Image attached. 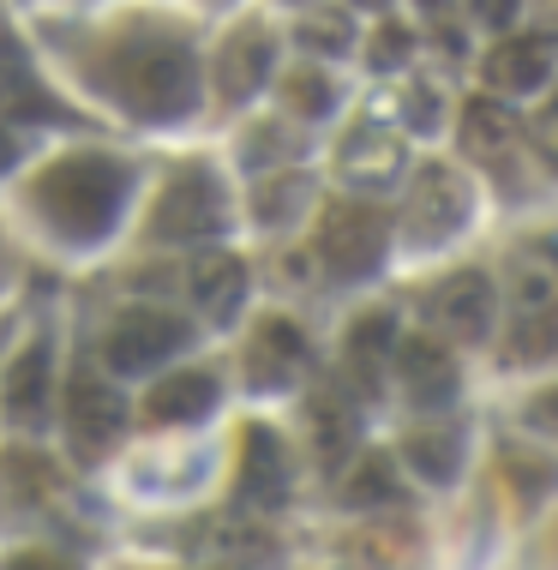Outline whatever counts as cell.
Instances as JSON below:
<instances>
[{
  "mask_svg": "<svg viewBox=\"0 0 558 570\" xmlns=\"http://www.w3.org/2000/svg\"><path fill=\"white\" fill-rule=\"evenodd\" d=\"M12 163H19V145H12V132L0 127V168H12Z\"/></svg>",
  "mask_w": 558,
  "mask_h": 570,
  "instance_id": "8d00e7d4",
  "label": "cell"
},
{
  "mask_svg": "<svg viewBox=\"0 0 558 570\" xmlns=\"http://www.w3.org/2000/svg\"><path fill=\"white\" fill-rule=\"evenodd\" d=\"M336 168H343V180L361 193L391 187L402 175V138L391 127H379V120H361V127H349V138L336 145Z\"/></svg>",
  "mask_w": 558,
  "mask_h": 570,
  "instance_id": "8fae6325",
  "label": "cell"
},
{
  "mask_svg": "<svg viewBox=\"0 0 558 570\" xmlns=\"http://www.w3.org/2000/svg\"><path fill=\"white\" fill-rule=\"evenodd\" d=\"M522 426H529V433L558 439V384H547L540 396H529V403H522Z\"/></svg>",
  "mask_w": 558,
  "mask_h": 570,
  "instance_id": "d6a6232c",
  "label": "cell"
},
{
  "mask_svg": "<svg viewBox=\"0 0 558 570\" xmlns=\"http://www.w3.org/2000/svg\"><path fill=\"white\" fill-rule=\"evenodd\" d=\"M505 474H510V487H517L522 504H540V499L558 487V462L522 451V444H510V451H505Z\"/></svg>",
  "mask_w": 558,
  "mask_h": 570,
  "instance_id": "83f0119b",
  "label": "cell"
},
{
  "mask_svg": "<svg viewBox=\"0 0 558 570\" xmlns=\"http://www.w3.org/2000/svg\"><path fill=\"white\" fill-rule=\"evenodd\" d=\"M397 379H402V391H409V403H421V409H439V403H451L457 396V384H462V373H457V354H451V343L444 336H402L397 343Z\"/></svg>",
  "mask_w": 558,
  "mask_h": 570,
  "instance_id": "30bf717a",
  "label": "cell"
},
{
  "mask_svg": "<svg viewBox=\"0 0 558 570\" xmlns=\"http://www.w3.org/2000/svg\"><path fill=\"white\" fill-rule=\"evenodd\" d=\"M306 198H313V180L306 175H265L258 180V193H253V217L265 223V228H288L294 217L306 210Z\"/></svg>",
  "mask_w": 558,
  "mask_h": 570,
  "instance_id": "603a6c76",
  "label": "cell"
},
{
  "mask_svg": "<svg viewBox=\"0 0 558 570\" xmlns=\"http://www.w3.org/2000/svg\"><path fill=\"white\" fill-rule=\"evenodd\" d=\"M421 7H427V12H444V7H451V0H421Z\"/></svg>",
  "mask_w": 558,
  "mask_h": 570,
  "instance_id": "74e56055",
  "label": "cell"
},
{
  "mask_svg": "<svg viewBox=\"0 0 558 570\" xmlns=\"http://www.w3.org/2000/svg\"><path fill=\"white\" fill-rule=\"evenodd\" d=\"M402 487H397V462L391 456H361L343 481V504L349 511H379V504H397Z\"/></svg>",
  "mask_w": 558,
  "mask_h": 570,
  "instance_id": "cb8c5ba5",
  "label": "cell"
},
{
  "mask_svg": "<svg viewBox=\"0 0 558 570\" xmlns=\"http://www.w3.org/2000/svg\"><path fill=\"white\" fill-rule=\"evenodd\" d=\"M271 67H276V42H271V30L265 24H241L235 37L216 49V90H223V102H246V97H258V85L271 79Z\"/></svg>",
  "mask_w": 558,
  "mask_h": 570,
  "instance_id": "7c38bea8",
  "label": "cell"
},
{
  "mask_svg": "<svg viewBox=\"0 0 558 570\" xmlns=\"http://www.w3.org/2000/svg\"><path fill=\"white\" fill-rule=\"evenodd\" d=\"M283 109L294 120H324L336 109V85L324 67H288L283 72Z\"/></svg>",
  "mask_w": 558,
  "mask_h": 570,
  "instance_id": "484cf974",
  "label": "cell"
},
{
  "mask_svg": "<svg viewBox=\"0 0 558 570\" xmlns=\"http://www.w3.org/2000/svg\"><path fill=\"white\" fill-rule=\"evenodd\" d=\"M223 228H228L223 180H216L205 163H186V168L168 175L163 198L150 205V228H145V235L157 246H180V240H216Z\"/></svg>",
  "mask_w": 558,
  "mask_h": 570,
  "instance_id": "3957f363",
  "label": "cell"
},
{
  "mask_svg": "<svg viewBox=\"0 0 558 570\" xmlns=\"http://www.w3.org/2000/svg\"><path fill=\"white\" fill-rule=\"evenodd\" d=\"M469 210H474V198H469V187H462L457 168L427 163L421 175H414L409 205H402V235H409L414 246H444L462 223H469Z\"/></svg>",
  "mask_w": 558,
  "mask_h": 570,
  "instance_id": "8992f818",
  "label": "cell"
},
{
  "mask_svg": "<svg viewBox=\"0 0 558 570\" xmlns=\"http://www.w3.org/2000/svg\"><path fill=\"white\" fill-rule=\"evenodd\" d=\"M462 150H469L474 163H487V168H505L510 150H517V120H510L499 102L474 97L469 109H462Z\"/></svg>",
  "mask_w": 558,
  "mask_h": 570,
  "instance_id": "44dd1931",
  "label": "cell"
},
{
  "mask_svg": "<svg viewBox=\"0 0 558 570\" xmlns=\"http://www.w3.org/2000/svg\"><path fill=\"white\" fill-rule=\"evenodd\" d=\"M241 492L258 504H276L288 492V456H283V439L271 426H246L241 439Z\"/></svg>",
  "mask_w": 558,
  "mask_h": 570,
  "instance_id": "e0dca14e",
  "label": "cell"
},
{
  "mask_svg": "<svg viewBox=\"0 0 558 570\" xmlns=\"http://www.w3.org/2000/svg\"><path fill=\"white\" fill-rule=\"evenodd\" d=\"M427 318L439 336H457V343H487L492 318H499V295H492L487 271H451L427 301Z\"/></svg>",
  "mask_w": 558,
  "mask_h": 570,
  "instance_id": "ba28073f",
  "label": "cell"
},
{
  "mask_svg": "<svg viewBox=\"0 0 558 570\" xmlns=\"http://www.w3.org/2000/svg\"><path fill=\"white\" fill-rule=\"evenodd\" d=\"M120 426H127V403H120V391L108 384L102 373H79L67 379V433H72V451L85 462H97L102 451H115Z\"/></svg>",
  "mask_w": 558,
  "mask_h": 570,
  "instance_id": "52a82bcc",
  "label": "cell"
},
{
  "mask_svg": "<svg viewBox=\"0 0 558 570\" xmlns=\"http://www.w3.org/2000/svg\"><path fill=\"white\" fill-rule=\"evenodd\" d=\"M480 19H487L492 30L510 24V19H517V0H480Z\"/></svg>",
  "mask_w": 558,
  "mask_h": 570,
  "instance_id": "d590c367",
  "label": "cell"
},
{
  "mask_svg": "<svg viewBox=\"0 0 558 570\" xmlns=\"http://www.w3.org/2000/svg\"><path fill=\"white\" fill-rule=\"evenodd\" d=\"M7 570H72V564L60 559V552H12Z\"/></svg>",
  "mask_w": 558,
  "mask_h": 570,
  "instance_id": "e575fe53",
  "label": "cell"
},
{
  "mask_svg": "<svg viewBox=\"0 0 558 570\" xmlns=\"http://www.w3.org/2000/svg\"><path fill=\"white\" fill-rule=\"evenodd\" d=\"M552 72H558V55L547 37H510L487 55V85L499 97H535V90L552 85Z\"/></svg>",
  "mask_w": 558,
  "mask_h": 570,
  "instance_id": "4fadbf2b",
  "label": "cell"
},
{
  "mask_svg": "<svg viewBox=\"0 0 558 570\" xmlns=\"http://www.w3.org/2000/svg\"><path fill=\"white\" fill-rule=\"evenodd\" d=\"M49 361H55L49 343H30L19 361H12V373H7V421L12 426H42V414H49V391H55Z\"/></svg>",
  "mask_w": 558,
  "mask_h": 570,
  "instance_id": "2e32d148",
  "label": "cell"
},
{
  "mask_svg": "<svg viewBox=\"0 0 558 570\" xmlns=\"http://www.w3.org/2000/svg\"><path fill=\"white\" fill-rule=\"evenodd\" d=\"M246 168H271V163H288L294 157V145H288V127L283 120H265V127H253L246 132Z\"/></svg>",
  "mask_w": 558,
  "mask_h": 570,
  "instance_id": "4dcf8cb0",
  "label": "cell"
},
{
  "mask_svg": "<svg viewBox=\"0 0 558 570\" xmlns=\"http://www.w3.org/2000/svg\"><path fill=\"white\" fill-rule=\"evenodd\" d=\"M409 55H414V30H409V24L384 19L379 30H372V49H366V60H372L379 72H397V67H409Z\"/></svg>",
  "mask_w": 558,
  "mask_h": 570,
  "instance_id": "f546056e",
  "label": "cell"
},
{
  "mask_svg": "<svg viewBox=\"0 0 558 570\" xmlns=\"http://www.w3.org/2000/svg\"><path fill=\"white\" fill-rule=\"evenodd\" d=\"M402 120H409L414 132H432L444 120V97L432 85H409V90H402Z\"/></svg>",
  "mask_w": 558,
  "mask_h": 570,
  "instance_id": "1f68e13d",
  "label": "cell"
},
{
  "mask_svg": "<svg viewBox=\"0 0 558 570\" xmlns=\"http://www.w3.org/2000/svg\"><path fill=\"white\" fill-rule=\"evenodd\" d=\"M127 187H133V168L102 157V150H72V157L49 163L30 187V210L42 217V228L72 246L102 240L108 228L120 223L127 210Z\"/></svg>",
  "mask_w": 558,
  "mask_h": 570,
  "instance_id": "7a4b0ae2",
  "label": "cell"
},
{
  "mask_svg": "<svg viewBox=\"0 0 558 570\" xmlns=\"http://www.w3.org/2000/svg\"><path fill=\"white\" fill-rule=\"evenodd\" d=\"M384 246H391V223L361 198H343V205L324 210L313 253L331 276H372L384 265Z\"/></svg>",
  "mask_w": 558,
  "mask_h": 570,
  "instance_id": "277c9868",
  "label": "cell"
},
{
  "mask_svg": "<svg viewBox=\"0 0 558 570\" xmlns=\"http://www.w3.org/2000/svg\"><path fill=\"white\" fill-rule=\"evenodd\" d=\"M306 361H313V348H306V331L294 318H283V313L258 318L253 343H246V379H253V391H288L306 373Z\"/></svg>",
  "mask_w": 558,
  "mask_h": 570,
  "instance_id": "9c48e42d",
  "label": "cell"
},
{
  "mask_svg": "<svg viewBox=\"0 0 558 570\" xmlns=\"http://www.w3.org/2000/svg\"><path fill=\"white\" fill-rule=\"evenodd\" d=\"M547 354H558V325L552 318H517V331H510V343H505V361L529 366V361H547Z\"/></svg>",
  "mask_w": 558,
  "mask_h": 570,
  "instance_id": "f1b7e54d",
  "label": "cell"
},
{
  "mask_svg": "<svg viewBox=\"0 0 558 570\" xmlns=\"http://www.w3.org/2000/svg\"><path fill=\"white\" fill-rule=\"evenodd\" d=\"M193 336H186V318L163 313V306H127L115 313V325L102 331V361L108 373H150L168 354H180Z\"/></svg>",
  "mask_w": 558,
  "mask_h": 570,
  "instance_id": "5b68a950",
  "label": "cell"
},
{
  "mask_svg": "<svg viewBox=\"0 0 558 570\" xmlns=\"http://www.w3.org/2000/svg\"><path fill=\"white\" fill-rule=\"evenodd\" d=\"M354 7H384V0H354Z\"/></svg>",
  "mask_w": 558,
  "mask_h": 570,
  "instance_id": "f35d334b",
  "label": "cell"
},
{
  "mask_svg": "<svg viewBox=\"0 0 558 570\" xmlns=\"http://www.w3.org/2000/svg\"><path fill=\"white\" fill-rule=\"evenodd\" d=\"M216 409V379L211 373H168L157 391L145 396V414L157 426H193Z\"/></svg>",
  "mask_w": 558,
  "mask_h": 570,
  "instance_id": "d6986e66",
  "label": "cell"
},
{
  "mask_svg": "<svg viewBox=\"0 0 558 570\" xmlns=\"http://www.w3.org/2000/svg\"><path fill=\"white\" fill-rule=\"evenodd\" d=\"M193 301L211 325H228V318L246 306V265L235 253H205L193 265Z\"/></svg>",
  "mask_w": 558,
  "mask_h": 570,
  "instance_id": "9a60e30c",
  "label": "cell"
},
{
  "mask_svg": "<svg viewBox=\"0 0 558 570\" xmlns=\"http://www.w3.org/2000/svg\"><path fill=\"white\" fill-rule=\"evenodd\" d=\"M306 426H313V444H319L324 462L343 456L349 439H354V403H349L343 391H319L313 409H306Z\"/></svg>",
  "mask_w": 558,
  "mask_h": 570,
  "instance_id": "d4e9b609",
  "label": "cell"
},
{
  "mask_svg": "<svg viewBox=\"0 0 558 570\" xmlns=\"http://www.w3.org/2000/svg\"><path fill=\"white\" fill-rule=\"evenodd\" d=\"M294 37H301V49H313V55H349L354 49V19H349V7H313L301 24H294Z\"/></svg>",
  "mask_w": 558,
  "mask_h": 570,
  "instance_id": "4316f807",
  "label": "cell"
},
{
  "mask_svg": "<svg viewBox=\"0 0 558 570\" xmlns=\"http://www.w3.org/2000/svg\"><path fill=\"white\" fill-rule=\"evenodd\" d=\"M535 145H540V157H547V163L558 168V97L535 115Z\"/></svg>",
  "mask_w": 558,
  "mask_h": 570,
  "instance_id": "836d02e7",
  "label": "cell"
},
{
  "mask_svg": "<svg viewBox=\"0 0 558 570\" xmlns=\"http://www.w3.org/2000/svg\"><path fill=\"white\" fill-rule=\"evenodd\" d=\"M397 354V318L391 313H361L349 325V343H343V361H349V379L361 391H379L384 379V361Z\"/></svg>",
  "mask_w": 558,
  "mask_h": 570,
  "instance_id": "ac0fdd59",
  "label": "cell"
},
{
  "mask_svg": "<svg viewBox=\"0 0 558 570\" xmlns=\"http://www.w3.org/2000/svg\"><path fill=\"white\" fill-rule=\"evenodd\" d=\"M0 109L19 115V120H60V115H67V109L49 97V85L30 72V60L12 49L7 37H0Z\"/></svg>",
  "mask_w": 558,
  "mask_h": 570,
  "instance_id": "ffe728a7",
  "label": "cell"
},
{
  "mask_svg": "<svg viewBox=\"0 0 558 570\" xmlns=\"http://www.w3.org/2000/svg\"><path fill=\"white\" fill-rule=\"evenodd\" d=\"M510 301H517V318H558V246L529 240L510 253L505 265Z\"/></svg>",
  "mask_w": 558,
  "mask_h": 570,
  "instance_id": "5bb4252c",
  "label": "cell"
},
{
  "mask_svg": "<svg viewBox=\"0 0 558 570\" xmlns=\"http://www.w3.org/2000/svg\"><path fill=\"white\" fill-rule=\"evenodd\" d=\"M102 90L138 120H180L198 109V55L175 30L133 24L97 60Z\"/></svg>",
  "mask_w": 558,
  "mask_h": 570,
  "instance_id": "6da1fadb",
  "label": "cell"
},
{
  "mask_svg": "<svg viewBox=\"0 0 558 570\" xmlns=\"http://www.w3.org/2000/svg\"><path fill=\"white\" fill-rule=\"evenodd\" d=\"M402 456H409V469L421 474V481L444 487L462 469V433L457 426H414V433L402 439Z\"/></svg>",
  "mask_w": 558,
  "mask_h": 570,
  "instance_id": "7402d4cb",
  "label": "cell"
}]
</instances>
